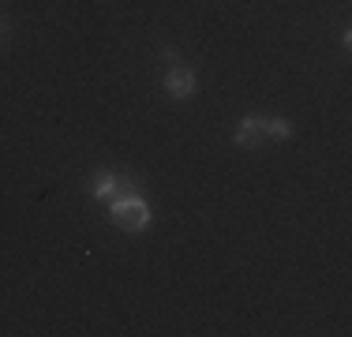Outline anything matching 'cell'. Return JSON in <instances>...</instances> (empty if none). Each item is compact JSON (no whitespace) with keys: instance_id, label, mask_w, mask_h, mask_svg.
<instances>
[{"instance_id":"1","label":"cell","mask_w":352,"mask_h":337,"mask_svg":"<svg viewBox=\"0 0 352 337\" xmlns=\"http://www.w3.org/2000/svg\"><path fill=\"white\" fill-rule=\"evenodd\" d=\"M109 221H113L116 229L142 232L150 221H154V214H150L146 199H142L139 191H131V195H116V199H109Z\"/></svg>"},{"instance_id":"2","label":"cell","mask_w":352,"mask_h":337,"mask_svg":"<svg viewBox=\"0 0 352 337\" xmlns=\"http://www.w3.org/2000/svg\"><path fill=\"white\" fill-rule=\"evenodd\" d=\"M165 94L176 98V101H188L191 94H195V72L184 64H173L169 75H165Z\"/></svg>"},{"instance_id":"3","label":"cell","mask_w":352,"mask_h":337,"mask_svg":"<svg viewBox=\"0 0 352 337\" xmlns=\"http://www.w3.org/2000/svg\"><path fill=\"white\" fill-rule=\"evenodd\" d=\"M236 146H244V150H255L258 142L266 139V128H263V116H244L240 120V128H236Z\"/></svg>"},{"instance_id":"4","label":"cell","mask_w":352,"mask_h":337,"mask_svg":"<svg viewBox=\"0 0 352 337\" xmlns=\"http://www.w3.org/2000/svg\"><path fill=\"white\" fill-rule=\"evenodd\" d=\"M90 195L94 199H116L120 195V176L116 173H94L90 176Z\"/></svg>"},{"instance_id":"5","label":"cell","mask_w":352,"mask_h":337,"mask_svg":"<svg viewBox=\"0 0 352 337\" xmlns=\"http://www.w3.org/2000/svg\"><path fill=\"white\" fill-rule=\"evenodd\" d=\"M263 128H266V135H270V139H289V135H292V124L281 120V116H270V120L263 116Z\"/></svg>"},{"instance_id":"6","label":"cell","mask_w":352,"mask_h":337,"mask_svg":"<svg viewBox=\"0 0 352 337\" xmlns=\"http://www.w3.org/2000/svg\"><path fill=\"white\" fill-rule=\"evenodd\" d=\"M162 56H165V64H180V53H176V49H162Z\"/></svg>"},{"instance_id":"7","label":"cell","mask_w":352,"mask_h":337,"mask_svg":"<svg viewBox=\"0 0 352 337\" xmlns=\"http://www.w3.org/2000/svg\"><path fill=\"white\" fill-rule=\"evenodd\" d=\"M0 34H4V19H0Z\"/></svg>"}]
</instances>
